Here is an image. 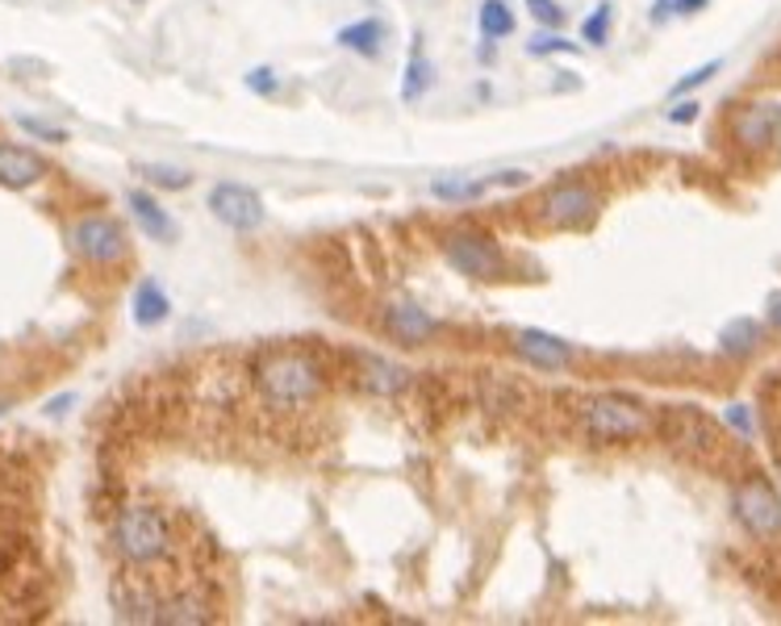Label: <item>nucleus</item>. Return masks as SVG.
<instances>
[{
	"mask_svg": "<svg viewBox=\"0 0 781 626\" xmlns=\"http://www.w3.org/2000/svg\"><path fill=\"white\" fill-rule=\"evenodd\" d=\"M718 71H723V59H706V63H702V67H694V71H685V76H681V80H677L673 88H669V97H673V101H681L685 92H694V88H702V83H706V80H715Z\"/></svg>",
	"mask_w": 781,
	"mask_h": 626,
	"instance_id": "b1692460",
	"label": "nucleus"
},
{
	"mask_svg": "<svg viewBox=\"0 0 781 626\" xmlns=\"http://www.w3.org/2000/svg\"><path fill=\"white\" fill-rule=\"evenodd\" d=\"M335 42L343 51H356L359 59H380L384 55V42H389V30L380 18H359L352 25H343L335 34Z\"/></svg>",
	"mask_w": 781,
	"mask_h": 626,
	"instance_id": "4468645a",
	"label": "nucleus"
},
{
	"mask_svg": "<svg viewBox=\"0 0 781 626\" xmlns=\"http://www.w3.org/2000/svg\"><path fill=\"white\" fill-rule=\"evenodd\" d=\"M126 205H130L134 222L143 226V234H147V238H155V243H171V238H176V222H171V213L159 205L150 192H143V188H130Z\"/></svg>",
	"mask_w": 781,
	"mask_h": 626,
	"instance_id": "ddd939ff",
	"label": "nucleus"
},
{
	"mask_svg": "<svg viewBox=\"0 0 781 626\" xmlns=\"http://www.w3.org/2000/svg\"><path fill=\"white\" fill-rule=\"evenodd\" d=\"M781 125V104L778 101H757V104H744L732 122V134L744 150H760V146L773 143Z\"/></svg>",
	"mask_w": 781,
	"mask_h": 626,
	"instance_id": "1a4fd4ad",
	"label": "nucleus"
},
{
	"mask_svg": "<svg viewBox=\"0 0 781 626\" xmlns=\"http://www.w3.org/2000/svg\"><path fill=\"white\" fill-rule=\"evenodd\" d=\"M765 313H769V326H778V331H781V292H773V297H769V310H765Z\"/></svg>",
	"mask_w": 781,
	"mask_h": 626,
	"instance_id": "2f4dec72",
	"label": "nucleus"
},
{
	"mask_svg": "<svg viewBox=\"0 0 781 626\" xmlns=\"http://www.w3.org/2000/svg\"><path fill=\"white\" fill-rule=\"evenodd\" d=\"M757 343H760L757 317H736V322H727L723 334H718V351L723 355H748V351H757Z\"/></svg>",
	"mask_w": 781,
	"mask_h": 626,
	"instance_id": "aec40b11",
	"label": "nucleus"
},
{
	"mask_svg": "<svg viewBox=\"0 0 781 626\" xmlns=\"http://www.w3.org/2000/svg\"><path fill=\"white\" fill-rule=\"evenodd\" d=\"M527 51L535 55V59H544V55H556V51H565V55H577L581 46L569 38H560V34H535V38L527 42Z\"/></svg>",
	"mask_w": 781,
	"mask_h": 626,
	"instance_id": "393cba45",
	"label": "nucleus"
},
{
	"mask_svg": "<svg viewBox=\"0 0 781 626\" xmlns=\"http://www.w3.org/2000/svg\"><path fill=\"white\" fill-rule=\"evenodd\" d=\"M138 176L155 188H168V192H180V188L192 185V171H185V167H171V164H143L138 167Z\"/></svg>",
	"mask_w": 781,
	"mask_h": 626,
	"instance_id": "4be33fe9",
	"label": "nucleus"
},
{
	"mask_svg": "<svg viewBox=\"0 0 781 626\" xmlns=\"http://www.w3.org/2000/svg\"><path fill=\"white\" fill-rule=\"evenodd\" d=\"M113 551L130 568L164 563L176 551V530L159 505H126L113 522Z\"/></svg>",
	"mask_w": 781,
	"mask_h": 626,
	"instance_id": "f03ea898",
	"label": "nucleus"
},
{
	"mask_svg": "<svg viewBox=\"0 0 781 626\" xmlns=\"http://www.w3.org/2000/svg\"><path fill=\"white\" fill-rule=\"evenodd\" d=\"M255 384H259V396L268 410L289 414L322 393V364L310 351H272L259 359Z\"/></svg>",
	"mask_w": 781,
	"mask_h": 626,
	"instance_id": "f257e3e1",
	"label": "nucleus"
},
{
	"mask_svg": "<svg viewBox=\"0 0 781 626\" xmlns=\"http://www.w3.org/2000/svg\"><path fill=\"white\" fill-rule=\"evenodd\" d=\"M577 422L593 443H627V438H644L652 431V414L635 396L623 393L585 396L577 410Z\"/></svg>",
	"mask_w": 781,
	"mask_h": 626,
	"instance_id": "7ed1b4c3",
	"label": "nucleus"
},
{
	"mask_svg": "<svg viewBox=\"0 0 781 626\" xmlns=\"http://www.w3.org/2000/svg\"><path fill=\"white\" fill-rule=\"evenodd\" d=\"M171 313V301L168 292H164V284H155V280H143L138 289H134V322L143 326V331H150V326H164Z\"/></svg>",
	"mask_w": 781,
	"mask_h": 626,
	"instance_id": "a211bd4d",
	"label": "nucleus"
},
{
	"mask_svg": "<svg viewBox=\"0 0 781 626\" xmlns=\"http://www.w3.org/2000/svg\"><path fill=\"white\" fill-rule=\"evenodd\" d=\"M698 109H702V104H698V101H677L673 109H669V122H673V125H690V122H698Z\"/></svg>",
	"mask_w": 781,
	"mask_h": 626,
	"instance_id": "c756f323",
	"label": "nucleus"
},
{
	"mask_svg": "<svg viewBox=\"0 0 781 626\" xmlns=\"http://www.w3.org/2000/svg\"><path fill=\"white\" fill-rule=\"evenodd\" d=\"M210 213L222 226L238 230V234H252L268 217L264 213V197L247 185H234V180H222V185L210 188Z\"/></svg>",
	"mask_w": 781,
	"mask_h": 626,
	"instance_id": "39448f33",
	"label": "nucleus"
},
{
	"mask_svg": "<svg viewBox=\"0 0 781 626\" xmlns=\"http://www.w3.org/2000/svg\"><path fill=\"white\" fill-rule=\"evenodd\" d=\"M593 209H598V192L590 185H556L544 192V201H539V222H548V226H577V222H585L593 217Z\"/></svg>",
	"mask_w": 781,
	"mask_h": 626,
	"instance_id": "6e6552de",
	"label": "nucleus"
},
{
	"mask_svg": "<svg viewBox=\"0 0 781 626\" xmlns=\"http://www.w3.org/2000/svg\"><path fill=\"white\" fill-rule=\"evenodd\" d=\"M706 4H711V0H669V13H681V18H685V13L706 9Z\"/></svg>",
	"mask_w": 781,
	"mask_h": 626,
	"instance_id": "7c9ffc66",
	"label": "nucleus"
},
{
	"mask_svg": "<svg viewBox=\"0 0 781 626\" xmlns=\"http://www.w3.org/2000/svg\"><path fill=\"white\" fill-rule=\"evenodd\" d=\"M71 247L88 264H118L126 255V230L113 217H80L71 226Z\"/></svg>",
	"mask_w": 781,
	"mask_h": 626,
	"instance_id": "0eeeda50",
	"label": "nucleus"
},
{
	"mask_svg": "<svg viewBox=\"0 0 781 626\" xmlns=\"http://www.w3.org/2000/svg\"><path fill=\"white\" fill-rule=\"evenodd\" d=\"M514 351L523 355L531 368H539V372H565L572 364V347L548 331H518L514 334Z\"/></svg>",
	"mask_w": 781,
	"mask_h": 626,
	"instance_id": "9d476101",
	"label": "nucleus"
},
{
	"mask_svg": "<svg viewBox=\"0 0 781 626\" xmlns=\"http://www.w3.org/2000/svg\"><path fill=\"white\" fill-rule=\"evenodd\" d=\"M359 364H364V372H359V384H364L368 393L393 396V393H402L405 384H410V372H405V368H398V364H389V359L364 355Z\"/></svg>",
	"mask_w": 781,
	"mask_h": 626,
	"instance_id": "dca6fc26",
	"label": "nucleus"
},
{
	"mask_svg": "<svg viewBox=\"0 0 781 626\" xmlns=\"http://www.w3.org/2000/svg\"><path fill=\"white\" fill-rule=\"evenodd\" d=\"M444 255L451 268L460 276H472V280H498L502 276V250L493 247L489 238H481V234H468V230L447 234Z\"/></svg>",
	"mask_w": 781,
	"mask_h": 626,
	"instance_id": "423d86ee",
	"label": "nucleus"
},
{
	"mask_svg": "<svg viewBox=\"0 0 781 626\" xmlns=\"http://www.w3.org/2000/svg\"><path fill=\"white\" fill-rule=\"evenodd\" d=\"M431 88V63L423 55V30L414 34V46H410V63H405V80H402V101L414 104L423 101V92Z\"/></svg>",
	"mask_w": 781,
	"mask_h": 626,
	"instance_id": "6ab92c4d",
	"label": "nucleus"
},
{
	"mask_svg": "<svg viewBox=\"0 0 781 626\" xmlns=\"http://www.w3.org/2000/svg\"><path fill=\"white\" fill-rule=\"evenodd\" d=\"M727 426H732V431H739V438H752L757 435V422H752V410H748V405H727Z\"/></svg>",
	"mask_w": 781,
	"mask_h": 626,
	"instance_id": "cd10ccee",
	"label": "nucleus"
},
{
	"mask_svg": "<svg viewBox=\"0 0 781 626\" xmlns=\"http://www.w3.org/2000/svg\"><path fill=\"white\" fill-rule=\"evenodd\" d=\"M732 510H736L739 526L748 535H757V539H778L781 535V498L769 480H739L732 489Z\"/></svg>",
	"mask_w": 781,
	"mask_h": 626,
	"instance_id": "20e7f679",
	"label": "nucleus"
},
{
	"mask_svg": "<svg viewBox=\"0 0 781 626\" xmlns=\"http://www.w3.org/2000/svg\"><path fill=\"white\" fill-rule=\"evenodd\" d=\"M493 185H498L493 176H481V180H472V176H435V180H431V192H435L444 205H472V201H481Z\"/></svg>",
	"mask_w": 781,
	"mask_h": 626,
	"instance_id": "f3484780",
	"label": "nucleus"
},
{
	"mask_svg": "<svg viewBox=\"0 0 781 626\" xmlns=\"http://www.w3.org/2000/svg\"><path fill=\"white\" fill-rule=\"evenodd\" d=\"M213 618V605L205 593L197 589H180V593H164L159 610H155V623L159 626H201Z\"/></svg>",
	"mask_w": 781,
	"mask_h": 626,
	"instance_id": "f8f14e48",
	"label": "nucleus"
},
{
	"mask_svg": "<svg viewBox=\"0 0 781 626\" xmlns=\"http://www.w3.org/2000/svg\"><path fill=\"white\" fill-rule=\"evenodd\" d=\"M611 18H614V4L602 0L590 18H585V25H581V38L590 42V46H606V38H611Z\"/></svg>",
	"mask_w": 781,
	"mask_h": 626,
	"instance_id": "5701e85b",
	"label": "nucleus"
},
{
	"mask_svg": "<svg viewBox=\"0 0 781 626\" xmlns=\"http://www.w3.org/2000/svg\"><path fill=\"white\" fill-rule=\"evenodd\" d=\"M18 125H22L25 134L43 138V143H67V130H59V125H51V122H38V118H18Z\"/></svg>",
	"mask_w": 781,
	"mask_h": 626,
	"instance_id": "a878e982",
	"label": "nucleus"
},
{
	"mask_svg": "<svg viewBox=\"0 0 781 626\" xmlns=\"http://www.w3.org/2000/svg\"><path fill=\"white\" fill-rule=\"evenodd\" d=\"M43 176H46V159L38 150L18 146V143H0V188L22 192V188L38 185Z\"/></svg>",
	"mask_w": 781,
	"mask_h": 626,
	"instance_id": "9b49d317",
	"label": "nucleus"
},
{
	"mask_svg": "<svg viewBox=\"0 0 781 626\" xmlns=\"http://www.w3.org/2000/svg\"><path fill=\"white\" fill-rule=\"evenodd\" d=\"M527 13L539 25H565V9L556 0H527Z\"/></svg>",
	"mask_w": 781,
	"mask_h": 626,
	"instance_id": "bb28decb",
	"label": "nucleus"
},
{
	"mask_svg": "<svg viewBox=\"0 0 781 626\" xmlns=\"http://www.w3.org/2000/svg\"><path fill=\"white\" fill-rule=\"evenodd\" d=\"M384 331L393 334L398 343H426L431 334L439 331V322L431 317L426 310H419V305H389L384 310Z\"/></svg>",
	"mask_w": 781,
	"mask_h": 626,
	"instance_id": "2eb2a0df",
	"label": "nucleus"
},
{
	"mask_svg": "<svg viewBox=\"0 0 781 626\" xmlns=\"http://www.w3.org/2000/svg\"><path fill=\"white\" fill-rule=\"evenodd\" d=\"M477 25H481L486 42H498V38H510L518 21H514L506 0H486V4H481V13H477Z\"/></svg>",
	"mask_w": 781,
	"mask_h": 626,
	"instance_id": "412c9836",
	"label": "nucleus"
},
{
	"mask_svg": "<svg viewBox=\"0 0 781 626\" xmlns=\"http://www.w3.org/2000/svg\"><path fill=\"white\" fill-rule=\"evenodd\" d=\"M247 88L259 92V97H272L276 88H280V80H276L272 67H252V71H247Z\"/></svg>",
	"mask_w": 781,
	"mask_h": 626,
	"instance_id": "c85d7f7f",
	"label": "nucleus"
}]
</instances>
